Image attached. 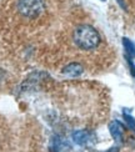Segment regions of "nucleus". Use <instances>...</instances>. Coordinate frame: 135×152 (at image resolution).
Returning <instances> with one entry per match:
<instances>
[{
    "label": "nucleus",
    "mask_w": 135,
    "mask_h": 152,
    "mask_svg": "<svg viewBox=\"0 0 135 152\" xmlns=\"http://www.w3.org/2000/svg\"><path fill=\"white\" fill-rule=\"evenodd\" d=\"M30 59L45 70L76 79L108 71L117 54L90 12L80 5L53 42Z\"/></svg>",
    "instance_id": "obj_1"
},
{
    "label": "nucleus",
    "mask_w": 135,
    "mask_h": 152,
    "mask_svg": "<svg viewBox=\"0 0 135 152\" xmlns=\"http://www.w3.org/2000/svg\"><path fill=\"white\" fill-rule=\"evenodd\" d=\"M80 5L78 0H0V39L31 58L53 42Z\"/></svg>",
    "instance_id": "obj_2"
},
{
    "label": "nucleus",
    "mask_w": 135,
    "mask_h": 152,
    "mask_svg": "<svg viewBox=\"0 0 135 152\" xmlns=\"http://www.w3.org/2000/svg\"><path fill=\"white\" fill-rule=\"evenodd\" d=\"M39 87L49 99L58 120L69 127L91 131L109 117L110 95L98 81L45 76Z\"/></svg>",
    "instance_id": "obj_3"
},
{
    "label": "nucleus",
    "mask_w": 135,
    "mask_h": 152,
    "mask_svg": "<svg viewBox=\"0 0 135 152\" xmlns=\"http://www.w3.org/2000/svg\"><path fill=\"white\" fill-rule=\"evenodd\" d=\"M0 152H45L44 131L38 118L0 112Z\"/></svg>",
    "instance_id": "obj_4"
},
{
    "label": "nucleus",
    "mask_w": 135,
    "mask_h": 152,
    "mask_svg": "<svg viewBox=\"0 0 135 152\" xmlns=\"http://www.w3.org/2000/svg\"><path fill=\"white\" fill-rule=\"evenodd\" d=\"M30 67L29 58L10 44L0 40V96L11 92Z\"/></svg>",
    "instance_id": "obj_5"
},
{
    "label": "nucleus",
    "mask_w": 135,
    "mask_h": 152,
    "mask_svg": "<svg viewBox=\"0 0 135 152\" xmlns=\"http://www.w3.org/2000/svg\"><path fill=\"white\" fill-rule=\"evenodd\" d=\"M73 138L75 140L76 143L84 145L89 141V138H90V131L89 130H76L73 134Z\"/></svg>",
    "instance_id": "obj_6"
},
{
    "label": "nucleus",
    "mask_w": 135,
    "mask_h": 152,
    "mask_svg": "<svg viewBox=\"0 0 135 152\" xmlns=\"http://www.w3.org/2000/svg\"><path fill=\"white\" fill-rule=\"evenodd\" d=\"M110 134L115 140H120L123 136V126H121L118 121H113L110 124Z\"/></svg>",
    "instance_id": "obj_7"
},
{
    "label": "nucleus",
    "mask_w": 135,
    "mask_h": 152,
    "mask_svg": "<svg viewBox=\"0 0 135 152\" xmlns=\"http://www.w3.org/2000/svg\"><path fill=\"white\" fill-rule=\"evenodd\" d=\"M123 44H124V48L126 50L128 55H129V58H134L135 56V45L129 40V39H123Z\"/></svg>",
    "instance_id": "obj_8"
},
{
    "label": "nucleus",
    "mask_w": 135,
    "mask_h": 152,
    "mask_svg": "<svg viewBox=\"0 0 135 152\" xmlns=\"http://www.w3.org/2000/svg\"><path fill=\"white\" fill-rule=\"evenodd\" d=\"M117 1L125 11L135 10V0H117Z\"/></svg>",
    "instance_id": "obj_9"
},
{
    "label": "nucleus",
    "mask_w": 135,
    "mask_h": 152,
    "mask_svg": "<svg viewBox=\"0 0 135 152\" xmlns=\"http://www.w3.org/2000/svg\"><path fill=\"white\" fill-rule=\"evenodd\" d=\"M125 118H126V122L129 124L131 127H134L135 126V122H134V120H133V117H130V116H128V115H125Z\"/></svg>",
    "instance_id": "obj_10"
},
{
    "label": "nucleus",
    "mask_w": 135,
    "mask_h": 152,
    "mask_svg": "<svg viewBox=\"0 0 135 152\" xmlns=\"http://www.w3.org/2000/svg\"><path fill=\"white\" fill-rule=\"evenodd\" d=\"M126 152H128V151H126Z\"/></svg>",
    "instance_id": "obj_11"
}]
</instances>
